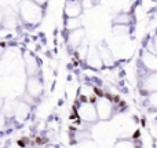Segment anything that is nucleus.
<instances>
[{
  "label": "nucleus",
  "instance_id": "26",
  "mask_svg": "<svg viewBox=\"0 0 157 148\" xmlns=\"http://www.w3.org/2000/svg\"><path fill=\"white\" fill-rule=\"evenodd\" d=\"M30 148H32V147H30Z\"/></svg>",
  "mask_w": 157,
  "mask_h": 148
},
{
  "label": "nucleus",
  "instance_id": "17",
  "mask_svg": "<svg viewBox=\"0 0 157 148\" xmlns=\"http://www.w3.org/2000/svg\"><path fill=\"white\" fill-rule=\"evenodd\" d=\"M146 104L149 106V107L157 110V92H152V93L147 95L146 96Z\"/></svg>",
  "mask_w": 157,
  "mask_h": 148
},
{
  "label": "nucleus",
  "instance_id": "25",
  "mask_svg": "<svg viewBox=\"0 0 157 148\" xmlns=\"http://www.w3.org/2000/svg\"><path fill=\"white\" fill-rule=\"evenodd\" d=\"M3 104H4V103H3V99H2V97H0V110H2V108H3Z\"/></svg>",
  "mask_w": 157,
  "mask_h": 148
},
{
  "label": "nucleus",
  "instance_id": "10",
  "mask_svg": "<svg viewBox=\"0 0 157 148\" xmlns=\"http://www.w3.org/2000/svg\"><path fill=\"white\" fill-rule=\"evenodd\" d=\"M98 54L101 56V60L103 63V67H112L113 66V62H114V56H113V52L112 49L108 47L106 43H101L98 45Z\"/></svg>",
  "mask_w": 157,
  "mask_h": 148
},
{
  "label": "nucleus",
  "instance_id": "16",
  "mask_svg": "<svg viewBox=\"0 0 157 148\" xmlns=\"http://www.w3.org/2000/svg\"><path fill=\"white\" fill-rule=\"evenodd\" d=\"M113 148H136V143L135 140H130V139H119L113 144Z\"/></svg>",
  "mask_w": 157,
  "mask_h": 148
},
{
  "label": "nucleus",
  "instance_id": "9",
  "mask_svg": "<svg viewBox=\"0 0 157 148\" xmlns=\"http://www.w3.org/2000/svg\"><path fill=\"white\" fill-rule=\"evenodd\" d=\"M84 38H86V32H84V29L81 27V29H77V30H73V32H69L68 33L66 43H68L69 48L76 51V48L80 45L81 43H83Z\"/></svg>",
  "mask_w": 157,
  "mask_h": 148
},
{
  "label": "nucleus",
  "instance_id": "11",
  "mask_svg": "<svg viewBox=\"0 0 157 148\" xmlns=\"http://www.w3.org/2000/svg\"><path fill=\"white\" fill-rule=\"evenodd\" d=\"M83 13V5L81 2H66L63 7V15L65 18H80Z\"/></svg>",
  "mask_w": 157,
  "mask_h": 148
},
{
  "label": "nucleus",
  "instance_id": "20",
  "mask_svg": "<svg viewBox=\"0 0 157 148\" xmlns=\"http://www.w3.org/2000/svg\"><path fill=\"white\" fill-rule=\"evenodd\" d=\"M146 51H149V52H152V54L157 55V34L152 38V40H150V44L147 45Z\"/></svg>",
  "mask_w": 157,
  "mask_h": 148
},
{
  "label": "nucleus",
  "instance_id": "22",
  "mask_svg": "<svg viewBox=\"0 0 157 148\" xmlns=\"http://www.w3.org/2000/svg\"><path fill=\"white\" fill-rule=\"evenodd\" d=\"M3 18H4V14H3L2 8H0V23H3Z\"/></svg>",
  "mask_w": 157,
  "mask_h": 148
},
{
  "label": "nucleus",
  "instance_id": "21",
  "mask_svg": "<svg viewBox=\"0 0 157 148\" xmlns=\"http://www.w3.org/2000/svg\"><path fill=\"white\" fill-rule=\"evenodd\" d=\"M8 148H22L21 146H19V144L18 143H15V144H11V146L10 147H8Z\"/></svg>",
  "mask_w": 157,
  "mask_h": 148
},
{
  "label": "nucleus",
  "instance_id": "7",
  "mask_svg": "<svg viewBox=\"0 0 157 148\" xmlns=\"http://www.w3.org/2000/svg\"><path fill=\"white\" fill-rule=\"evenodd\" d=\"M25 71H26L28 77H36V75H39V71H40L39 60L32 52L25 54Z\"/></svg>",
  "mask_w": 157,
  "mask_h": 148
},
{
  "label": "nucleus",
  "instance_id": "4",
  "mask_svg": "<svg viewBox=\"0 0 157 148\" xmlns=\"http://www.w3.org/2000/svg\"><path fill=\"white\" fill-rule=\"evenodd\" d=\"M43 81L39 75L36 77H28L26 80V95H29L30 97L36 99V97H40L41 93H43Z\"/></svg>",
  "mask_w": 157,
  "mask_h": 148
},
{
  "label": "nucleus",
  "instance_id": "14",
  "mask_svg": "<svg viewBox=\"0 0 157 148\" xmlns=\"http://www.w3.org/2000/svg\"><path fill=\"white\" fill-rule=\"evenodd\" d=\"M65 29L69 32H73V30L81 29V21L80 18H65Z\"/></svg>",
  "mask_w": 157,
  "mask_h": 148
},
{
  "label": "nucleus",
  "instance_id": "18",
  "mask_svg": "<svg viewBox=\"0 0 157 148\" xmlns=\"http://www.w3.org/2000/svg\"><path fill=\"white\" fill-rule=\"evenodd\" d=\"M131 26H123V25H114L113 26V33L114 34H127L130 32Z\"/></svg>",
  "mask_w": 157,
  "mask_h": 148
},
{
  "label": "nucleus",
  "instance_id": "19",
  "mask_svg": "<svg viewBox=\"0 0 157 148\" xmlns=\"http://www.w3.org/2000/svg\"><path fill=\"white\" fill-rule=\"evenodd\" d=\"M77 148H99L98 147V144L95 143L94 140H86V141H81V143H78Z\"/></svg>",
  "mask_w": 157,
  "mask_h": 148
},
{
  "label": "nucleus",
  "instance_id": "2",
  "mask_svg": "<svg viewBox=\"0 0 157 148\" xmlns=\"http://www.w3.org/2000/svg\"><path fill=\"white\" fill-rule=\"evenodd\" d=\"M95 110H97L98 119L101 121H109L113 117L114 113V103L108 95H99L94 103Z\"/></svg>",
  "mask_w": 157,
  "mask_h": 148
},
{
  "label": "nucleus",
  "instance_id": "1",
  "mask_svg": "<svg viewBox=\"0 0 157 148\" xmlns=\"http://www.w3.org/2000/svg\"><path fill=\"white\" fill-rule=\"evenodd\" d=\"M19 16L25 25L36 26L40 23L41 18H43V7H39L36 2L22 3L19 7Z\"/></svg>",
  "mask_w": 157,
  "mask_h": 148
},
{
  "label": "nucleus",
  "instance_id": "5",
  "mask_svg": "<svg viewBox=\"0 0 157 148\" xmlns=\"http://www.w3.org/2000/svg\"><path fill=\"white\" fill-rule=\"evenodd\" d=\"M139 62H141L142 67H144V70L146 71V73L147 71H149V73H157V55L144 49V51L141 52Z\"/></svg>",
  "mask_w": 157,
  "mask_h": 148
},
{
  "label": "nucleus",
  "instance_id": "8",
  "mask_svg": "<svg viewBox=\"0 0 157 148\" xmlns=\"http://www.w3.org/2000/svg\"><path fill=\"white\" fill-rule=\"evenodd\" d=\"M30 111H32V106L26 104L25 102H17L15 110H14V119H15L18 124H22L25 122L30 115Z\"/></svg>",
  "mask_w": 157,
  "mask_h": 148
},
{
  "label": "nucleus",
  "instance_id": "13",
  "mask_svg": "<svg viewBox=\"0 0 157 148\" xmlns=\"http://www.w3.org/2000/svg\"><path fill=\"white\" fill-rule=\"evenodd\" d=\"M132 22V14L131 13H119L116 16L113 18V23L114 25H123V26H130Z\"/></svg>",
  "mask_w": 157,
  "mask_h": 148
},
{
  "label": "nucleus",
  "instance_id": "15",
  "mask_svg": "<svg viewBox=\"0 0 157 148\" xmlns=\"http://www.w3.org/2000/svg\"><path fill=\"white\" fill-rule=\"evenodd\" d=\"M88 49H90L88 41H87V38H84L83 43H81L80 45L76 48V55H77L78 59H80V60H86L87 54H88Z\"/></svg>",
  "mask_w": 157,
  "mask_h": 148
},
{
  "label": "nucleus",
  "instance_id": "12",
  "mask_svg": "<svg viewBox=\"0 0 157 148\" xmlns=\"http://www.w3.org/2000/svg\"><path fill=\"white\" fill-rule=\"evenodd\" d=\"M86 63L91 70H101V69H103V63H102V60H101V56H99V54H98L97 48L88 49V54H87V58H86Z\"/></svg>",
  "mask_w": 157,
  "mask_h": 148
},
{
  "label": "nucleus",
  "instance_id": "23",
  "mask_svg": "<svg viewBox=\"0 0 157 148\" xmlns=\"http://www.w3.org/2000/svg\"><path fill=\"white\" fill-rule=\"evenodd\" d=\"M41 148H57L55 146H52V144H46V146H43Z\"/></svg>",
  "mask_w": 157,
  "mask_h": 148
},
{
  "label": "nucleus",
  "instance_id": "6",
  "mask_svg": "<svg viewBox=\"0 0 157 148\" xmlns=\"http://www.w3.org/2000/svg\"><path fill=\"white\" fill-rule=\"evenodd\" d=\"M141 88L145 93L157 92V73H146L144 71L141 78Z\"/></svg>",
  "mask_w": 157,
  "mask_h": 148
},
{
  "label": "nucleus",
  "instance_id": "24",
  "mask_svg": "<svg viewBox=\"0 0 157 148\" xmlns=\"http://www.w3.org/2000/svg\"><path fill=\"white\" fill-rule=\"evenodd\" d=\"M3 55H4V49H3V47L0 45V59L3 58Z\"/></svg>",
  "mask_w": 157,
  "mask_h": 148
},
{
  "label": "nucleus",
  "instance_id": "3",
  "mask_svg": "<svg viewBox=\"0 0 157 148\" xmlns=\"http://www.w3.org/2000/svg\"><path fill=\"white\" fill-rule=\"evenodd\" d=\"M76 117L80 122L83 124H95L98 121L97 110H95L94 103L90 102H78L76 108Z\"/></svg>",
  "mask_w": 157,
  "mask_h": 148
}]
</instances>
